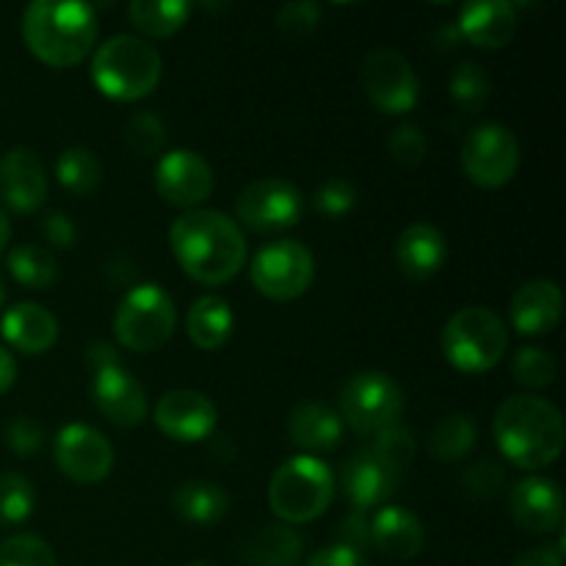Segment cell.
I'll list each match as a JSON object with an SVG mask.
<instances>
[{
    "mask_svg": "<svg viewBox=\"0 0 566 566\" xmlns=\"http://www.w3.org/2000/svg\"><path fill=\"white\" fill-rule=\"evenodd\" d=\"M171 252L180 269L199 285H224L247 263V238L219 210H188L169 230Z\"/></svg>",
    "mask_w": 566,
    "mask_h": 566,
    "instance_id": "obj_1",
    "label": "cell"
},
{
    "mask_svg": "<svg viewBox=\"0 0 566 566\" xmlns=\"http://www.w3.org/2000/svg\"><path fill=\"white\" fill-rule=\"evenodd\" d=\"M497 448L509 464L523 470H545L564 451V418L547 398L512 396L497 407L492 426Z\"/></svg>",
    "mask_w": 566,
    "mask_h": 566,
    "instance_id": "obj_2",
    "label": "cell"
},
{
    "mask_svg": "<svg viewBox=\"0 0 566 566\" xmlns=\"http://www.w3.org/2000/svg\"><path fill=\"white\" fill-rule=\"evenodd\" d=\"M22 39L42 64L66 70L92 53L97 39V14L88 3L33 0L22 14Z\"/></svg>",
    "mask_w": 566,
    "mask_h": 566,
    "instance_id": "obj_3",
    "label": "cell"
},
{
    "mask_svg": "<svg viewBox=\"0 0 566 566\" xmlns=\"http://www.w3.org/2000/svg\"><path fill=\"white\" fill-rule=\"evenodd\" d=\"M164 61L155 44L133 33L105 39L92 59V81L105 97L136 103L158 88Z\"/></svg>",
    "mask_w": 566,
    "mask_h": 566,
    "instance_id": "obj_4",
    "label": "cell"
},
{
    "mask_svg": "<svg viewBox=\"0 0 566 566\" xmlns=\"http://www.w3.org/2000/svg\"><path fill=\"white\" fill-rule=\"evenodd\" d=\"M335 497V475L321 459L293 457L276 468L269 484L271 512L291 525L318 520Z\"/></svg>",
    "mask_w": 566,
    "mask_h": 566,
    "instance_id": "obj_5",
    "label": "cell"
},
{
    "mask_svg": "<svg viewBox=\"0 0 566 566\" xmlns=\"http://www.w3.org/2000/svg\"><path fill=\"white\" fill-rule=\"evenodd\" d=\"M440 346L459 374H486L506 354L509 332L490 307H464L448 318Z\"/></svg>",
    "mask_w": 566,
    "mask_h": 566,
    "instance_id": "obj_6",
    "label": "cell"
},
{
    "mask_svg": "<svg viewBox=\"0 0 566 566\" xmlns=\"http://www.w3.org/2000/svg\"><path fill=\"white\" fill-rule=\"evenodd\" d=\"M177 310L169 293L155 282L136 285L122 296L114 315V335L133 354L160 352L175 335Z\"/></svg>",
    "mask_w": 566,
    "mask_h": 566,
    "instance_id": "obj_7",
    "label": "cell"
},
{
    "mask_svg": "<svg viewBox=\"0 0 566 566\" xmlns=\"http://www.w3.org/2000/svg\"><path fill=\"white\" fill-rule=\"evenodd\" d=\"M340 409L346 423L359 437H376L390 426H398L403 415V390L392 376L381 370H365L343 387Z\"/></svg>",
    "mask_w": 566,
    "mask_h": 566,
    "instance_id": "obj_8",
    "label": "cell"
},
{
    "mask_svg": "<svg viewBox=\"0 0 566 566\" xmlns=\"http://www.w3.org/2000/svg\"><path fill=\"white\" fill-rule=\"evenodd\" d=\"M462 169L479 188L509 186L520 169V142L506 125L486 122L473 127L462 144Z\"/></svg>",
    "mask_w": 566,
    "mask_h": 566,
    "instance_id": "obj_9",
    "label": "cell"
},
{
    "mask_svg": "<svg viewBox=\"0 0 566 566\" xmlns=\"http://www.w3.org/2000/svg\"><path fill=\"white\" fill-rule=\"evenodd\" d=\"M315 280V260L298 241H276L260 249L252 260V282L265 298L293 302L304 296Z\"/></svg>",
    "mask_w": 566,
    "mask_h": 566,
    "instance_id": "obj_10",
    "label": "cell"
},
{
    "mask_svg": "<svg viewBox=\"0 0 566 566\" xmlns=\"http://www.w3.org/2000/svg\"><path fill=\"white\" fill-rule=\"evenodd\" d=\"M363 88L381 114H407L418 105L420 81L398 50L376 48L363 61Z\"/></svg>",
    "mask_w": 566,
    "mask_h": 566,
    "instance_id": "obj_11",
    "label": "cell"
},
{
    "mask_svg": "<svg viewBox=\"0 0 566 566\" xmlns=\"http://www.w3.org/2000/svg\"><path fill=\"white\" fill-rule=\"evenodd\" d=\"M235 213L254 232L291 230L304 213V197L293 182L265 177V180H254L243 188Z\"/></svg>",
    "mask_w": 566,
    "mask_h": 566,
    "instance_id": "obj_12",
    "label": "cell"
},
{
    "mask_svg": "<svg viewBox=\"0 0 566 566\" xmlns=\"http://www.w3.org/2000/svg\"><path fill=\"white\" fill-rule=\"evenodd\" d=\"M55 464L75 484H99L114 468V448L103 431L83 423H70L59 431L53 446Z\"/></svg>",
    "mask_w": 566,
    "mask_h": 566,
    "instance_id": "obj_13",
    "label": "cell"
},
{
    "mask_svg": "<svg viewBox=\"0 0 566 566\" xmlns=\"http://www.w3.org/2000/svg\"><path fill=\"white\" fill-rule=\"evenodd\" d=\"M155 188L160 199L171 208L199 210L213 193V169L208 160L193 149H171L158 160Z\"/></svg>",
    "mask_w": 566,
    "mask_h": 566,
    "instance_id": "obj_14",
    "label": "cell"
},
{
    "mask_svg": "<svg viewBox=\"0 0 566 566\" xmlns=\"http://www.w3.org/2000/svg\"><path fill=\"white\" fill-rule=\"evenodd\" d=\"M92 396L94 407L105 415L114 426L136 429L147 418V390L130 370L122 368V363H111L105 368L92 370Z\"/></svg>",
    "mask_w": 566,
    "mask_h": 566,
    "instance_id": "obj_15",
    "label": "cell"
},
{
    "mask_svg": "<svg viewBox=\"0 0 566 566\" xmlns=\"http://www.w3.org/2000/svg\"><path fill=\"white\" fill-rule=\"evenodd\" d=\"M219 409L205 392L171 390L155 407V423L175 442H202L213 434Z\"/></svg>",
    "mask_w": 566,
    "mask_h": 566,
    "instance_id": "obj_16",
    "label": "cell"
},
{
    "mask_svg": "<svg viewBox=\"0 0 566 566\" xmlns=\"http://www.w3.org/2000/svg\"><path fill=\"white\" fill-rule=\"evenodd\" d=\"M0 199L14 213H36L48 199V171L33 149L14 147L0 158Z\"/></svg>",
    "mask_w": 566,
    "mask_h": 566,
    "instance_id": "obj_17",
    "label": "cell"
},
{
    "mask_svg": "<svg viewBox=\"0 0 566 566\" xmlns=\"http://www.w3.org/2000/svg\"><path fill=\"white\" fill-rule=\"evenodd\" d=\"M509 506H512L514 523L528 534H553L564 525L562 486L545 475H531L514 484Z\"/></svg>",
    "mask_w": 566,
    "mask_h": 566,
    "instance_id": "obj_18",
    "label": "cell"
},
{
    "mask_svg": "<svg viewBox=\"0 0 566 566\" xmlns=\"http://www.w3.org/2000/svg\"><path fill=\"white\" fill-rule=\"evenodd\" d=\"M520 28L517 6L512 0H473L462 6L457 31L473 48L497 50L506 48Z\"/></svg>",
    "mask_w": 566,
    "mask_h": 566,
    "instance_id": "obj_19",
    "label": "cell"
},
{
    "mask_svg": "<svg viewBox=\"0 0 566 566\" xmlns=\"http://www.w3.org/2000/svg\"><path fill=\"white\" fill-rule=\"evenodd\" d=\"M564 315V293L553 280H531L514 293L512 324L520 335H551Z\"/></svg>",
    "mask_w": 566,
    "mask_h": 566,
    "instance_id": "obj_20",
    "label": "cell"
},
{
    "mask_svg": "<svg viewBox=\"0 0 566 566\" xmlns=\"http://www.w3.org/2000/svg\"><path fill=\"white\" fill-rule=\"evenodd\" d=\"M0 332H3L6 343L20 354H48L59 340V321L50 310L42 304L22 302L6 310L3 321H0Z\"/></svg>",
    "mask_w": 566,
    "mask_h": 566,
    "instance_id": "obj_21",
    "label": "cell"
},
{
    "mask_svg": "<svg viewBox=\"0 0 566 566\" xmlns=\"http://www.w3.org/2000/svg\"><path fill=\"white\" fill-rule=\"evenodd\" d=\"M396 260L398 269L415 282H426L434 274H440L448 260L446 235L434 224H409L396 241Z\"/></svg>",
    "mask_w": 566,
    "mask_h": 566,
    "instance_id": "obj_22",
    "label": "cell"
},
{
    "mask_svg": "<svg viewBox=\"0 0 566 566\" xmlns=\"http://www.w3.org/2000/svg\"><path fill=\"white\" fill-rule=\"evenodd\" d=\"M423 525L401 506H381L370 520V547L396 562H412L423 551Z\"/></svg>",
    "mask_w": 566,
    "mask_h": 566,
    "instance_id": "obj_23",
    "label": "cell"
},
{
    "mask_svg": "<svg viewBox=\"0 0 566 566\" xmlns=\"http://www.w3.org/2000/svg\"><path fill=\"white\" fill-rule=\"evenodd\" d=\"M343 492L352 501L354 512H368V509L385 506L398 490V479L390 470L381 468L370 451H359L348 459V464L343 468Z\"/></svg>",
    "mask_w": 566,
    "mask_h": 566,
    "instance_id": "obj_24",
    "label": "cell"
},
{
    "mask_svg": "<svg viewBox=\"0 0 566 566\" xmlns=\"http://www.w3.org/2000/svg\"><path fill=\"white\" fill-rule=\"evenodd\" d=\"M287 437L304 457L335 451L343 437V418L332 407L318 401L298 403L287 418Z\"/></svg>",
    "mask_w": 566,
    "mask_h": 566,
    "instance_id": "obj_25",
    "label": "cell"
},
{
    "mask_svg": "<svg viewBox=\"0 0 566 566\" xmlns=\"http://www.w3.org/2000/svg\"><path fill=\"white\" fill-rule=\"evenodd\" d=\"M232 326H235L232 307L216 293L197 298L188 310V337L202 352H216L224 346L232 335Z\"/></svg>",
    "mask_w": 566,
    "mask_h": 566,
    "instance_id": "obj_26",
    "label": "cell"
},
{
    "mask_svg": "<svg viewBox=\"0 0 566 566\" xmlns=\"http://www.w3.org/2000/svg\"><path fill=\"white\" fill-rule=\"evenodd\" d=\"M171 506L175 514L186 523L193 525H213L230 509V497L221 490L219 484H210V481H186V484L177 486L175 497H171Z\"/></svg>",
    "mask_w": 566,
    "mask_h": 566,
    "instance_id": "obj_27",
    "label": "cell"
},
{
    "mask_svg": "<svg viewBox=\"0 0 566 566\" xmlns=\"http://www.w3.org/2000/svg\"><path fill=\"white\" fill-rule=\"evenodd\" d=\"M133 28L144 36L166 39L175 36L191 17V3L186 0H133L127 6Z\"/></svg>",
    "mask_w": 566,
    "mask_h": 566,
    "instance_id": "obj_28",
    "label": "cell"
},
{
    "mask_svg": "<svg viewBox=\"0 0 566 566\" xmlns=\"http://www.w3.org/2000/svg\"><path fill=\"white\" fill-rule=\"evenodd\" d=\"M304 542L287 525H271L252 536L243 556L249 566H296L302 558Z\"/></svg>",
    "mask_w": 566,
    "mask_h": 566,
    "instance_id": "obj_29",
    "label": "cell"
},
{
    "mask_svg": "<svg viewBox=\"0 0 566 566\" xmlns=\"http://www.w3.org/2000/svg\"><path fill=\"white\" fill-rule=\"evenodd\" d=\"M475 440H479V426H475V420L470 418V415H446V418L431 429L429 453L437 462L451 464L468 457L475 448Z\"/></svg>",
    "mask_w": 566,
    "mask_h": 566,
    "instance_id": "obj_30",
    "label": "cell"
},
{
    "mask_svg": "<svg viewBox=\"0 0 566 566\" xmlns=\"http://www.w3.org/2000/svg\"><path fill=\"white\" fill-rule=\"evenodd\" d=\"M6 265H9L11 276L28 291H48L59 280V263H55L53 254L42 247H33V243L11 249Z\"/></svg>",
    "mask_w": 566,
    "mask_h": 566,
    "instance_id": "obj_31",
    "label": "cell"
},
{
    "mask_svg": "<svg viewBox=\"0 0 566 566\" xmlns=\"http://www.w3.org/2000/svg\"><path fill=\"white\" fill-rule=\"evenodd\" d=\"M55 177L72 193H94L103 182V164L86 147H70L55 160Z\"/></svg>",
    "mask_w": 566,
    "mask_h": 566,
    "instance_id": "obj_32",
    "label": "cell"
},
{
    "mask_svg": "<svg viewBox=\"0 0 566 566\" xmlns=\"http://www.w3.org/2000/svg\"><path fill=\"white\" fill-rule=\"evenodd\" d=\"M415 453H418V442L415 434L403 426H390L381 434H376L374 446H370V457L381 464L385 470H390L396 479H401V473H407L415 462Z\"/></svg>",
    "mask_w": 566,
    "mask_h": 566,
    "instance_id": "obj_33",
    "label": "cell"
},
{
    "mask_svg": "<svg viewBox=\"0 0 566 566\" xmlns=\"http://www.w3.org/2000/svg\"><path fill=\"white\" fill-rule=\"evenodd\" d=\"M451 99L468 114H475V111H484V105L490 103L492 94V81L479 64L473 61H464L457 70L451 72Z\"/></svg>",
    "mask_w": 566,
    "mask_h": 566,
    "instance_id": "obj_34",
    "label": "cell"
},
{
    "mask_svg": "<svg viewBox=\"0 0 566 566\" xmlns=\"http://www.w3.org/2000/svg\"><path fill=\"white\" fill-rule=\"evenodd\" d=\"M36 506V490L31 481L20 473L0 475V523L20 525L25 523Z\"/></svg>",
    "mask_w": 566,
    "mask_h": 566,
    "instance_id": "obj_35",
    "label": "cell"
},
{
    "mask_svg": "<svg viewBox=\"0 0 566 566\" xmlns=\"http://www.w3.org/2000/svg\"><path fill=\"white\" fill-rule=\"evenodd\" d=\"M512 374L528 390H545V387L556 381V359L545 348H520L512 363Z\"/></svg>",
    "mask_w": 566,
    "mask_h": 566,
    "instance_id": "obj_36",
    "label": "cell"
},
{
    "mask_svg": "<svg viewBox=\"0 0 566 566\" xmlns=\"http://www.w3.org/2000/svg\"><path fill=\"white\" fill-rule=\"evenodd\" d=\"M125 142L138 158H153L164 149L166 127L153 111H136L125 125Z\"/></svg>",
    "mask_w": 566,
    "mask_h": 566,
    "instance_id": "obj_37",
    "label": "cell"
},
{
    "mask_svg": "<svg viewBox=\"0 0 566 566\" xmlns=\"http://www.w3.org/2000/svg\"><path fill=\"white\" fill-rule=\"evenodd\" d=\"M0 566H59L55 553L33 534H17L0 545Z\"/></svg>",
    "mask_w": 566,
    "mask_h": 566,
    "instance_id": "obj_38",
    "label": "cell"
},
{
    "mask_svg": "<svg viewBox=\"0 0 566 566\" xmlns=\"http://www.w3.org/2000/svg\"><path fill=\"white\" fill-rule=\"evenodd\" d=\"M359 193L357 188H354L352 180H346V177H335V180H326L324 186L315 191V210H318L321 216H329V219H340V216H348L354 210V205H357Z\"/></svg>",
    "mask_w": 566,
    "mask_h": 566,
    "instance_id": "obj_39",
    "label": "cell"
},
{
    "mask_svg": "<svg viewBox=\"0 0 566 566\" xmlns=\"http://www.w3.org/2000/svg\"><path fill=\"white\" fill-rule=\"evenodd\" d=\"M390 158L396 160L401 169H418L429 153V142H426L423 130L418 125H401L387 142Z\"/></svg>",
    "mask_w": 566,
    "mask_h": 566,
    "instance_id": "obj_40",
    "label": "cell"
},
{
    "mask_svg": "<svg viewBox=\"0 0 566 566\" xmlns=\"http://www.w3.org/2000/svg\"><path fill=\"white\" fill-rule=\"evenodd\" d=\"M321 22V6L310 3V0H293L276 11V28L285 33L287 39H304L318 28Z\"/></svg>",
    "mask_w": 566,
    "mask_h": 566,
    "instance_id": "obj_41",
    "label": "cell"
},
{
    "mask_svg": "<svg viewBox=\"0 0 566 566\" xmlns=\"http://www.w3.org/2000/svg\"><path fill=\"white\" fill-rule=\"evenodd\" d=\"M464 484V492H468L470 497H479V501H490V497H495L497 492L503 490V484H506V473H503V468H497L495 462H479L473 464V468L464 473L462 479Z\"/></svg>",
    "mask_w": 566,
    "mask_h": 566,
    "instance_id": "obj_42",
    "label": "cell"
},
{
    "mask_svg": "<svg viewBox=\"0 0 566 566\" xmlns=\"http://www.w3.org/2000/svg\"><path fill=\"white\" fill-rule=\"evenodd\" d=\"M6 448L20 457H31L44 446V429L33 418H14L3 429Z\"/></svg>",
    "mask_w": 566,
    "mask_h": 566,
    "instance_id": "obj_43",
    "label": "cell"
},
{
    "mask_svg": "<svg viewBox=\"0 0 566 566\" xmlns=\"http://www.w3.org/2000/svg\"><path fill=\"white\" fill-rule=\"evenodd\" d=\"M337 545L348 547V551L359 553L363 556L370 547V520L365 517L363 512H352L340 523V531H337Z\"/></svg>",
    "mask_w": 566,
    "mask_h": 566,
    "instance_id": "obj_44",
    "label": "cell"
},
{
    "mask_svg": "<svg viewBox=\"0 0 566 566\" xmlns=\"http://www.w3.org/2000/svg\"><path fill=\"white\" fill-rule=\"evenodd\" d=\"M42 235L50 247L72 249V243H75L77 238V230L75 224H72L70 216L61 213V210H53V213H48L42 219Z\"/></svg>",
    "mask_w": 566,
    "mask_h": 566,
    "instance_id": "obj_45",
    "label": "cell"
},
{
    "mask_svg": "<svg viewBox=\"0 0 566 566\" xmlns=\"http://www.w3.org/2000/svg\"><path fill=\"white\" fill-rule=\"evenodd\" d=\"M564 553H566V542L562 536L558 545H545V547H534V551H525L523 556H517L514 566H564Z\"/></svg>",
    "mask_w": 566,
    "mask_h": 566,
    "instance_id": "obj_46",
    "label": "cell"
},
{
    "mask_svg": "<svg viewBox=\"0 0 566 566\" xmlns=\"http://www.w3.org/2000/svg\"><path fill=\"white\" fill-rule=\"evenodd\" d=\"M304 566H365V558L359 553L348 551L343 545H332L326 551H318Z\"/></svg>",
    "mask_w": 566,
    "mask_h": 566,
    "instance_id": "obj_47",
    "label": "cell"
},
{
    "mask_svg": "<svg viewBox=\"0 0 566 566\" xmlns=\"http://www.w3.org/2000/svg\"><path fill=\"white\" fill-rule=\"evenodd\" d=\"M17 381V363L14 357H11L9 348L0 346V396H3L6 390H11V385Z\"/></svg>",
    "mask_w": 566,
    "mask_h": 566,
    "instance_id": "obj_48",
    "label": "cell"
},
{
    "mask_svg": "<svg viewBox=\"0 0 566 566\" xmlns=\"http://www.w3.org/2000/svg\"><path fill=\"white\" fill-rule=\"evenodd\" d=\"M9 238H11V221H9V213L3 210V205H0V252L9 247Z\"/></svg>",
    "mask_w": 566,
    "mask_h": 566,
    "instance_id": "obj_49",
    "label": "cell"
},
{
    "mask_svg": "<svg viewBox=\"0 0 566 566\" xmlns=\"http://www.w3.org/2000/svg\"><path fill=\"white\" fill-rule=\"evenodd\" d=\"M3 304H6V282L0 280V307H3Z\"/></svg>",
    "mask_w": 566,
    "mask_h": 566,
    "instance_id": "obj_50",
    "label": "cell"
},
{
    "mask_svg": "<svg viewBox=\"0 0 566 566\" xmlns=\"http://www.w3.org/2000/svg\"><path fill=\"white\" fill-rule=\"evenodd\" d=\"M186 566H213V564H205V562H193V564H186Z\"/></svg>",
    "mask_w": 566,
    "mask_h": 566,
    "instance_id": "obj_51",
    "label": "cell"
}]
</instances>
